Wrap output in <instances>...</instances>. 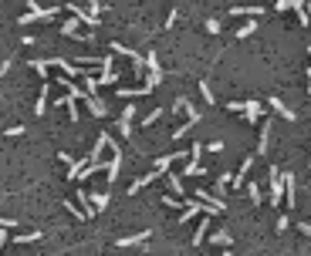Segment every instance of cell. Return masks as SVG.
<instances>
[{
    "label": "cell",
    "mask_w": 311,
    "mask_h": 256,
    "mask_svg": "<svg viewBox=\"0 0 311 256\" xmlns=\"http://www.w3.org/2000/svg\"><path fill=\"white\" fill-rule=\"evenodd\" d=\"M250 169H254V155H243V162H240V169H237V176H233L230 186H243V179H247Z\"/></svg>",
    "instance_id": "9c48e42d"
},
{
    "label": "cell",
    "mask_w": 311,
    "mask_h": 256,
    "mask_svg": "<svg viewBox=\"0 0 311 256\" xmlns=\"http://www.w3.org/2000/svg\"><path fill=\"white\" fill-rule=\"evenodd\" d=\"M298 229H301L305 236H311V223H298Z\"/></svg>",
    "instance_id": "f35d334b"
},
{
    "label": "cell",
    "mask_w": 311,
    "mask_h": 256,
    "mask_svg": "<svg viewBox=\"0 0 311 256\" xmlns=\"http://www.w3.org/2000/svg\"><path fill=\"white\" fill-rule=\"evenodd\" d=\"M75 195H78V206H81V212H85V219H95V216H98V209H95V202H91V195H88V192H85V189H78Z\"/></svg>",
    "instance_id": "8992f818"
},
{
    "label": "cell",
    "mask_w": 311,
    "mask_h": 256,
    "mask_svg": "<svg viewBox=\"0 0 311 256\" xmlns=\"http://www.w3.org/2000/svg\"><path fill=\"white\" fill-rule=\"evenodd\" d=\"M200 95H203V101H207V105H217V95H213V88H210L207 81H200Z\"/></svg>",
    "instance_id": "7402d4cb"
},
{
    "label": "cell",
    "mask_w": 311,
    "mask_h": 256,
    "mask_svg": "<svg viewBox=\"0 0 311 256\" xmlns=\"http://www.w3.org/2000/svg\"><path fill=\"white\" fill-rule=\"evenodd\" d=\"M230 14L237 17V14H247V17H260L264 14V7H230Z\"/></svg>",
    "instance_id": "ffe728a7"
},
{
    "label": "cell",
    "mask_w": 311,
    "mask_h": 256,
    "mask_svg": "<svg viewBox=\"0 0 311 256\" xmlns=\"http://www.w3.org/2000/svg\"><path fill=\"white\" fill-rule=\"evenodd\" d=\"M207 233H210V216L203 212V219H200V226H196V233H193V246H200V243L207 240Z\"/></svg>",
    "instance_id": "7c38bea8"
},
{
    "label": "cell",
    "mask_w": 311,
    "mask_h": 256,
    "mask_svg": "<svg viewBox=\"0 0 311 256\" xmlns=\"http://www.w3.org/2000/svg\"><path fill=\"white\" fill-rule=\"evenodd\" d=\"M88 7H91V14H98L102 10V0H88Z\"/></svg>",
    "instance_id": "74e56055"
},
{
    "label": "cell",
    "mask_w": 311,
    "mask_h": 256,
    "mask_svg": "<svg viewBox=\"0 0 311 256\" xmlns=\"http://www.w3.org/2000/svg\"><path fill=\"white\" fill-rule=\"evenodd\" d=\"M271 148V125H260V142H257V155H267Z\"/></svg>",
    "instance_id": "4fadbf2b"
},
{
    "label": "cell",
    "mask_w": 311,
    "mask_h": 256,
    "mask_svg": "<svg viewBox=\"0 0 311 256\" xmlns=\"http://www.w3.org/2000/svg\"><path fill=\"white\" fill-rule=\"evenodd\" d=\"M203 172H207V169L200 165V159H193V155H190V159H186V165H183V176H203Z\"/></svg>",
    "instance_id": "9a60e30c"
},
{
    "label": "cell",
    "mask_w": 311,
    "mask_h": 256,
    "mask_svg": "<svg viewBox=\"0 0 311 256\" xmlns=\"http://www.w3.org/2000/svg\"><path fill=\"white\" fill-rule=\"evenodd\" d=\"M78 24H81L78 17H71V20H65V27H61V34H65V37H75V34H78Z\"/></svg>",
    "instance_id": "cb8c5ba5"
},
{
    "label": "cell",
    "mask_w": 311,
    "mask_h": 256,
    "mask_svg": "<svg viewBox=\"0 0 311 256\" xmlns=\"http://www.w3.org/2000/svg\"><path fill=\"white\" fill-rule=\"evenodd\" d=\"M156 179H159V172H146V176H142V179H136V182H132V186H129V195H136V192H142L146 189V186H149V182H156Z\"/></svg>",
    "instance_id": "8fae6325"
},
{
    "label": "cell",
    "mask_w": 311,
    "mask_h": 256,
    "mask_svg": "<svg viewBox=\"0 0 311 256\" xmlns=\"http://www.w3.org/2000/svg\"><path fill=\"white\" fill-rule=\"evenodd\" d=\"M240 112H243V122H250V125H254V122H260L264 105H260V101H243V108H240Z\"/></svg>",
    "instance_id": "5b68a950"
},
{
    "label": "cell",
    "mask_w": 311,
    "mask_h": 256,
    "mask_svg": "<svg viewBox=\"0 0 311 256\" xmlns=\"http://www.w3.org/2000/svg\"><path fill=\"white\" fill-rule=\"evenodd\" d=\"M10 64H14V61H3V64H0V78H3V74L10 71Z\"/></svg>",
    "instance_id": "ab89813d"
},
{
    "label": "cell",
    "mask_w": 311,
    "mask_h": 256,
    "mask_svg": "<svg viewBox=\"0 0 311 256\" xmlns=\"http://www.w3.org/2000/svg\"><path fill=\"white\" fill-rule=\"evenodd\" d=\"M308 14H311V10H308Z\"/></svg>",
    "instance_id": "60d3db41"
},
{
    "label": "cell",
    "mask_w": 311,
    "mask_h": 256,
    "mask_svg": "<svg viewBox=\"0 0 311 256\" xmlns=\"http://www.w3.org/2000/svg\"><path fill=\"white\" fill-rule=\"evenodd\" d=\"M41 240V233H20V236H14V243H37Z\"/></svg>",
    "instance_id": "f546056e"
},
{
    "label": "cell",
    "mask_w": 311,
    "mask_h": 256,
    "mask_svg": "<svg viewBox=\"0 0 311 256\" xmlns=\"http://www.w3.org/2000/svg\"><path fill=\"white\" fill-rule=\"evenodd\" d=\"M115 91H119L122 98H142V95H153L146 84H142V88H115Z\"/></svg>",
    "instance_id": "e0dca14e"
},
{
    "label": "cell",
    "mask_w": 311,
    "mask_h": 256,
    "mask_svg": "<svg viewBox=\"0 0 311 256\" xmlns=\"http://www.w3.org/2000/svg\"><path fill=\"white\" fill-rule=\"evenodd\" d=\"M250 34H257V24H254V20H250V24H243V27H237V31H233V37H240V41H243V37H250Z\"/></svg>",
    "instance_id": "44dd1931"
},
{
    "label": "cell",
    "mask_w": 311,
    "mask_h": 256,
    "mask_svg": "<svg viewBox=\"0 0 311 256\" xmlns=\"http://www.w3.org/2000/svg\"><path fill=\"white\" fill-rule=\"evenodd\" d=\"M162 115H166V112H162V108H156V112H149V115L142 118V125H146V128H149V125H156V122H159Z\"/></svg>",
    "instance_id": "f1b7e54d"
},
{
    "label": "cell",
    "mask_w": 311,
    "mask_h": 256,
    "mask_svg": "<svg viewBox=\"0 0 311 256\" xmlns=\"http://www.w3.org/2000/svg\"><path fill=\"white\" fill-rule=\"evenodd\" d=\"M48 95H51V81H44V84H41L37 101H34V115H44V112H48Z\"/></svg>",
    "instance_id": "52a82bcc"
},
{
    "label": "cell",
    "mask_w": 311,
    "mask_h": 256,
    "mask_svg": "<svg viewBox=\"0 0 311 256\" xmlns=\"http://www.w3.org/2000/svg\"><path fill=\"white\" fill-rule=\"evenodd\" d=\"M65 108H68V118H71V122H78V118H81V115H78V105H75V98H71V95H68Z\"/></svg>",
    "instance_id": "83f0119b"
},
{
    "label": "cell",
    "mask_w": 311,
    "mask_h": 256,
    "mask_svg": "<svg viewBox=\"0 0 311 256\" xmlns=\"http://www.w3.org/2000/svg\"><path fill=\"white\" fill-rule=\"evenodd\" d=\"M210 243H213V246H230V243H233V236L227 233V229H217V233L210 236Z\"/></svg>",
    "instance_id": "ac0fdd59"
},
{
    "label": "cell",
    "mask_w": 311,
    "mask_h": 256,
    "mask_svg": "<svg viewBox=\"0 0 311 256\" xmlns=\"http://www.w3.org/2000/svg\"><path fill=\"white\" fill-rule=\"evenodd\" d=\"M108 84H119V71L112 67V71H102V78H98V88H108Z\"/></svg>",
    "instance_id": "d6986e66"
},
{
    "label": "cell",
    "mask_w": 311,
    "mask_h": 256,
    "mask_svg": "<svg viewBox=\"0 0 311 256\" xmlns=\"http://www.w3.org/2000/svg\"><path fill=\"white\" fill-rule=\"evenodd\" d=\"M186 202H190V199H176V195H162V206H169V209H186Z\"/></svg>",
    "instance_id": "603a6c76"
},
{
    "label": "cell",
    "mask_w": 311,
    "mask_h": 256,
    "mask_svg": "<svg viewBox=\"0 0 311 256\" xmlns=\"http://www.w3.org/2000/svg\"><path fill=\"white\" fill-rule=\"evenodd\" d=\"M31 67H34V71H37V74L48 81V61H31Z\"/></svg>",
    "instance_id": "4dcf8cb0"
},
{
    "label": "cell",
    "mask_w": 311,
    "mask_h": 256,
    "mask_svg": "<svg viewBox=\"0 0 311 256\" xmlns=\"http://www.w3.org/2000/svg\"><path fill=\"white\" fill-rule=\"evenodd\" d=\"M17 226H20L17 219H3V216H0V229H17Z\"/></svg>",
    "instance_id": "836d02e7"
},
{
    "label": "cell",
    "mask_w": 311,
    "mask_h": 256,
    "mask_svg": "<svg viewBox=\"0 0 311 256\" xmlns=\"http://www.w3.org/2000/svg\"><path fill=\"white\" fill-rule=\"evenodd\" d=\"M169 189H173V195H186V192H183V179H179V176H169Z\"/></svg>",
    "instance_id": "4316f807"
},
{
    "label": "cell",
    "mask_w": 311,
    "mask_h": 256,
    "mask_svg": "<svg viewBox=\"0 0 311 256\" xmlns=\"http://www.w3.org/2000/svg\"><path fill=\"white\" fill-rule=\"evenodd\" d=\"M274 10H291V0H274Z\"/></svg>",
    "instance_id": "d590c367"
},
{
    "label": "cell",
    "mask_w": 311,
    "mask_h": 256,
    "mask_svg": "<svg viewBox=\"0 0 311 256\" xmlns=\"http://www.w3.org/2000/svg\"><path fill=\"white\" fill-rule=\"evenodd\" d=\"M146 240H149V229H146V233H136V236H125V240H119V246H122V250H125V246H142Z\"/></svg>",
    "instance_id": "2e32d148"
},
{
    "label": "cell",
    "mask_w": 311,
    "mask_h": 256,
    "mask_svg": "<svg viewBox=\"0 0 311 256\" xmlns=\"http://www.w3.org/2000/svg\"><path fill=\"white\" fill-rule=\"evenodd\" d=\"M207 31H210V34H220V20L210 17V20H207Z\"/></svg>",
    "instance_id": "d6a6232c"
},
{
    "label": "cell",
    "mask_w": 311,
    "mask_h": 256,
    "mask_svg": "<svg viewBox=\"0 0 311 256\" xmlns=\"http://www.w3.org/2000/svg\"><path fill=\"white\" fill-rule=\"evenodd\" d=\"M247 195H250V202H254V206H260V199H264V195H260V186H257V182H250V186H247Z\"/></svg>",
    "instance_id": "484cf974"
},
{
    "label": "cell",
    "mask_w": 311,
    "mask_h": 256,
    "mask_svg": "<svg viewBox=\"0 0 311 256\" xmlns=\"http://www.w3.org/2000/svg\"><path fill=\"white\" fill-rule=\"evenodd\" d=\"M85 105H88V112H91V118H105V115H108V108H105V101H102V98H95V95H88V98H85Z\"/></svg>",
    "instance_id": "ba28073f"
},
{
    "label": "cell",
    "mask_w": 311,
    "mask_h": 256,
    "mask_svg": "<svg viewBox=\"0 0 311 256\" xmlns=\"http://www.w3.org/2000/svg\"><path fill=\"white\" fill-rule=\"evenodd\" d=\"M271 108H274V112H277V115H281L284 122H298V115H294V112H291V108H288V105H284L281 98H271Z\"/></svg>",
    "instance_id": "30bf717a"
},
{
    "label": "cell",
    "mask_w": 311,
    "mask_h": 256,
    "mask_svg": "<svg viewBox=\"0 0 311 256\" xmlns=\"http://www.w3.org/2000/svg\"><path fill=\"white\" fill-rule=\"evenodd\" d=\"M284 199H288V206H298V189H294L291 176H284Z\"/></svg>",
    "instance_id": "5bb4252c"
},
{
    "label": "cell",
    "mask_w": 311,
    "mask_h": 256,
    "mask_svg": "<svg viewBox=\"0 0 311 256\" xmlns=\"http://www.w3.org/2000/svg\"><path fill=\"white\" fill-rule=\"evenodd\" d=\"M65 10H71L81 24H88V27H98V14H91V10H85V7H78V3H65Z\"/></svg>",
    "instance_id": "3957f363"
},
{
    "label": "cell",
    "mask_w": 311,
    "mask_h": 256,
    "mask_svg": "<svg viewBox=\"0 0 311 256\" xmlns=\"http://www.w3.org/2000/svg\"><path fill=\"white\" fill-rule=\"evenodd\" d=\"M132 118H136V105H125L122 115H119V131H122V138L132 135Z\"/></svg>",
    "instance_id": "277c9868"
},
{
    "label": "cell",
    "mask_w": 311,
    "mask_h": 256,
    "mask_svg": "<svg viewBox=\"0 0 311 256\" xmlns=\"http://www.w3.org/2000/svg\"><path fill=\"white\" fill-rule=\"evenodd\" d=\"M183 159H190V155H186V152H173V155H159V159L153 162V169L159 172V176H166V169H169L173 162H183Z\"/></svg>",
    "instance_id": "7a4b0ae2"
},
{
    "label": "cell",
    "mask_w": 311,
    "mask_h": 256,
    "mask_svg": "<svg viewBox=\"0 0 311 256\" xmlns=\"http://www.w3.org/2000/svg\"><path fill=\"white\" fill-rule=\"evenodd\" d=\"M176 20H179V10H169V17H166V27H173Z\"/></svg>",
    "instance_id": "e575fe53"
},
{
    "label": "cell",
    "mask_w": 311,
    "mask_h": 256,
    "mask_svg": "<svg viewBox=\"0 0 311 256\" xmlns=\"http://www.w3.org/2000/svg\"><path fill=\"white\" fill-rule=\"evenodd\" d=\"M281 195H284V176L271 165V206H281Z\"/></svg>",
    "instance_id": "6da1fadb"
},
{
    "label": "cell",
    "mask_w": 311,
    "mask_h": 256,
    "mask_svg": "<svg viewBox=\"0 0 311 256\" xmlns=\"http://www.w3.org/2000/svg\"><path fill=\"white\" fill-rule=\"evenodd\" d=\"M17 135H24V128H20V125H14V128H7V138H17Z\"/></svg>",
    "instance_id": "8d00e7d4"
},
{
    "label": "cell",
    "mask_w": 311,
    "mask_h": 256,
    "mask_svg": "<svg viewBox=\"0 0 311 256\" xmlns=\"http://www.w3.org/2000/svg\"><path fill=\"white\" fill-rule=\"evenodd\" d=\"M88 195H91L95 209H105V206H108V192H88Z\"/></svg>",
    "instance_id": "d4e9b609"
},
{
    "label": "cell",
    "mask_w": 311,
    "mask_h": 256,
    "mask_svg": "<svg viewBox=\"0 0 311 256\" xmlns=\"http://www.w3.org/2000/svg\"><path fill=\"white\" fill-rule=\"evenodd\" d=\"M146 67H149V71H162V67H159V58H156L153 51L146 54Z\"/></svg>",
    "instance_id": "1f68e13d"
}]
</instances>
